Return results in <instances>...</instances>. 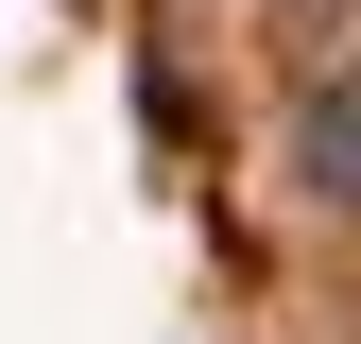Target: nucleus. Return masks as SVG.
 I'll use <instances>...</instances> for the list:
<instances>
[{"instance_id": "nucleus-1", "label": "nucleus", "mask_w": 361, "mask_h": 344, "mask_svg": "<svg viewBox=\"0 0 361 344\" xmlns=\"http://www.w3.org/2000/svg\"><path fill=\"white\" fill-rule=\"evenodd\" d=\"M293 190L327 207V224H361V69L293 86Z\"/></svg>"}, {"instance_id": "nucleus-2", "label": "nucleus", "mask_w": 361, "mask_h": 344, "mask_svg": "<svg viewBox=\"0 0 361 344\" xmlns=\"http://www.w3.org/2000/svg\"><path fill=\"white\" fill-rule=\"evenodd\" d=\"M276 18H293V35H327V18H361V0H276Z\"/></svg>"}]
</instances>
